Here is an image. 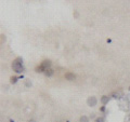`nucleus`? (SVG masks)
Returning <instances> with one entry per match:
<instances>
[{
    "label": "nucleus",
    "mask_w": 130,
    "mask_h": 122,
    "mask_svg": "<svg viewBox=\"0 0 130 122\" xmlns=\"http://www.w3.org/2000/svg\"><path fill=\"white\" fill-rule=\"evenodd\" d=\"M65 79L66 80H68V81H74L75 79H76V75L75 74H73V72H66L65 74Z\"/></svg>",
    "instance_id": "obj_6"
},
{
    "label": "nucleus",
    "mask_w": 130,
    "mask_h": 122,
    "mask_svg": "<svg viewBox=\"0 0 130 122\" xmlns=\"http://www.w3.org/2000/svg\"><path fill=\"white\" fill-rule=\"evenodd\" d=\"M31 85V82H29V81H27L26 82V87H30Z\"/></svg>",
    "instance_id": "obj_14"
},
{
    "label": "nucleus",
    "mask_w": 130,
    "mask_h": 122,
    "mask_svg": "<svg viewBox=\"0 0 130 122\" xmlns=\"http://www.w3.org/2000/svg\"><path fill=\"white\" fill-rule=\"evenodd\" d=\"M20 78H19V77H12V78H11V81H10V82L12 83V84H14V83H16V82H18V80H19Z\"/></svg>",
    "instance_id": "obj_10"
},
{
    "label": "nucleus",
    "mask_w": 130,
    "mask_h": 122,
    "mask_svg": "<svg viewBox=\"0 0 130 122\" xmlns=\"http://www.w3.org/2000/svg\"><path fill=\"white\" fill-rule=\"evenodd\" d=\"M95 122H105V118H104V117H99V118H96Z\"/></svg>",
    "instance_id": "obj_11"
},
{
    "label": "nucleus",
    "mask_w": 130,
    "mask_h": 122,
    "mask_svg": "<svg viewBox=\"0 0 130 122\" xmlns=\"http://www.w3.org/2000/svg\"><path fill=\"white\" fill-rule=\"evenodd\" d=\"M112 97L113 98H115V99H123L124 97H125V95H124V93L121 92V91H117V92H114L113 94H112Z\"/></svg>",
    "instance_id": "obj_5"
},
{
    "label": "nucleus",
    "mask_w": 130,
    "mask_h": 122,
    "mask_svg": "<svg viewBox=\"0 0 130 122\" xmlns=\"http://www.w3.org/2000/svg\"><path fill=\"white\" fill-rule=\"evenodd\" d=\"M119 108L123 111H129L130 110V94H127L123 99H120Z\"/></svg>",
    "instance_id": "obj_2"
},
{
    "label": "nucleus",
    "mask_w": 130,
    "mask_h": 122,
    "mask_svg": "<svg viewBox=\"0 0 130 122\" xmlns=\"http://www.w3.org/2000/svg\"><path fill=\"white\" fill-rule=\"evenodd\" d=\"M50 67H51V62L50 60H43V62L40 64L37 68H36V71L37 72H43L44 74V71L48 70Z\"/></svg>",
    "instance_id": "obj_3"
},
{
    "label": "nucleus",
    "mask_w": 130,
    "mask_h": 122,
    "mask_svg": "<svg viewBox=\"0 0 130 122\" xmlns=\"http://www.w3.org/2000/svg\"><path fill=\"white\" fill-rule=\"evenodd\" d=\"M96 103H98V100H96V97H94V96H90L87 99V104H88V106H90V107H94Z\"/></svg>",
    "instance_id": "obj_4"
},
{
    "label": "nucleus",
    "mask_w": 130,
    "mask_h": 122,
    "mask_svg": "<svg viewBox=\"0 0 130 122\" xmlns=\"http://www.w3.org/2000/svg\"><path fill=\"white\" fill-rule=\"evenodd\" d=\"M129 91H130V87H129Z\"/></svg>",
    "instance_id": "obj_17"
},
{
    "label": "nucleus",
    "mask_w": 130,
    "mask_h": 122,
    "mask_svg": "<svg viewBox=\"0 0 130 122\" xmlns=\"http://www.w3.org/2000/svg\"><path fill=\"white\" fill-rule=\"evenodd\" d=\"M44 75H46L47 77H52V76L54 75V70H53L52 68H49L48 70L44 71Z\"/></svg>",
    "instance_id": "obj_8"
},
{
    "label": "nucleus",
    "mask_w": 130,
    "mask_h": 122,
    "mask_svg": "<svg viewBox=\"0 0 130 122\" xmlns=\"http://www.w3.org/2000/svg\"><path fill=\"white\" fill-rule=\"evenodd\" d=\"M28 122H36V121H35V120H32V119H31V120H29V121H28Z\"/></svg>",
    "instance_id": "obj_15"
},
{
    "label": "nucleus",
    "mask_w": 130,
    "mask_h": 122,
    "mask_svg": "<svg viewBox=\"0 0 130 122\" xmlns=\"http://www.w3.org/2000/svg\"><path fill=\"white\" fill-rule=\"evenodd\" d=\"M80 122H89V118L87 116H81L80 117Z\"/></svg>",
    "instance_id": "obj_9"
},
{
    "label": "nucleus",
    "mask_w": 130,
    "mask_h": 122,
    "mask_svg": "<svg viewBox=\"0 0 130 122\" xmlns=\"http://www.w3.org/2000/svg\"><path fill=\"white\" fill-rule=\"evenodd\" d=\"M109 98H111V97H109V96L104 95V96L101 97V103H102L103 105H106V104L108 103V101H109Z\"/></svg>",
    "instance_id": "obj_7"
},
{
    "label": "nucleus",
    "mask_w": 130,
    "mask_h": 122,
    "mask_svg": "<svg viewBox=\"0 0 130 122\" xmlns=\"http://www.w3.org/2000/svg\"><path fill=\"white\" fill-rule=\"evenodd\" d=\"M10 122H14V120H12V119H11V120H10Z\"/></svg>",
    "instance_id": "obj_16"
},
{
    "label": "nucleus",
    "mask_w": 130,
    "mask_h": 122,
    "mask_svg": "<svg viewBox=\"0 0 130 122\" xmlns=\"http://www.w3.org/2000/svg\"><path fill=\"white\" fill-rule=\"evenodd\" d=\"M12 68L16 74H22L24 71V64H23V58L22 57H16L13 63H12Z\"/></svg>",
    "instance_id": "obj_1"
},
{
    "label": "nucleus",
    "mask_w": 130,
    "mask_h": 122,
    "mask_svg": "<svg viewBox=\"0 0 130 122\" xmlns=\"http://www.w3.org/2000/svg\"><path fill=\"white\" fill-rule=\"evenodd\" d=\"M100 110H101V111H102V112H104V111H105V106H103V107H101V108H100Z\"/></svg>",
    "instance_id": "obj_13"
},
{
    "label": "nucleus",
    "mask_w": 130,
    "mask_h": 122,
    "mask_svg": "<svg viewBox=\"0 0 130 122\" xmlns=\"http://www.w3.org/2000/svg\"><path fill=\"white\" fill-rule=\"evenodd\" d=\"M124 122H130V113H129V115H126Z\"/></svg>",
    "instance_id": "obj_12"
}]
</instances>
